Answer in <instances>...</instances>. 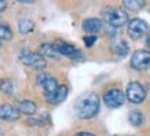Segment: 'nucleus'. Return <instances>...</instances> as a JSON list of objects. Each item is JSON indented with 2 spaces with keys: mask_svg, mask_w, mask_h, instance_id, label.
Masks as SVG:
<instances>
[{
  "mask_svg": "<svg viewBox=\"0 0 150 136\" xmlns=\"http://www.w3.org/2000/svg\"><path fill=\"white\" fill-rule=\"evenodd\" d=\"M100 100L95 92H84L74 103V113L79 118L88 120L95 117L99 111Z\"/></svg>",
  "mask_w": 150,
  "mask_h": 136,
  "instance_id": "obj_1",
  "label": "nucleus"
},
{
  "mask_svg": "<svg viewBox=\"0 0 150 136\" xmlns=\"http://www.w3.org/2000/svg\"><path fill=\"white\" fill-rule=\"evenodd\" d=\"M102 18L106 23H109L110 26L118 27L123 26L125 23H128V14L125 13V10L120 8V7H108L103 10L102 13Z\"/></svg>",
  "mask_w": 150,
  "mask_h": 136,
  "instance_id": "obj_2",
  "label": "nucleus"
},
{
  "mask_svg": "<svg viewBox=\"0 0 150 136\" xmlns=\"http://www.w3.org/2000/svg\"><path fill=\"white\" fill-rule=\"evenodd\" d=\"M125 98H127L125 94L118 88H109L103 94V102L110 109H117L120 106H123Z\"/></svg>",
  "mask_w": 150,
  "mask_h": 136,
  "instance_id": "obj_3",
  "label": "nucleus"
},
{
  "mask_svg": "<svg viewBox=\"0 0 150 136\" xmlns=\"http://www.w3.org/2000/svg\"><path fill=\"white\" fill-rule=\"evenodd\" d=\"M21 62L23 65H26L29 68L37 69V70H41V69L46 68V58L41 54H37V52H33V51H23L21 54Z\"/></svg>",
  "mask_w": 150,
  "mask_h": 136,
  "instance_id": "obj_4",
  "label": "nucleus"
},
{
  "mask_svg": "<svg viewBox=\"0 0 150 136\" xmlns=\"http://www.w3.org/2000/svg\"><path fill=\"white\" fill-rule=\"evenodd\" d=\"M127 99L131 103H142L146 98V89L143 88L141 82L131 81L127 85V92H125Z\"/></svg>",
  "mask_w": 150,
  "mask_h": 136,
  "instance_id": "obj_5",
  "label": "nucleus"
},
{
  "mask_svg": "<svg viewBox=\"0 0 150 136\" xmlns=\"http://www.w3.org/2000/svg\"><path fill=\"white\" fill-rule=\"evenodd\" d=\"M131 66L135 70H146L150 68V50H138L131 56Z\"/></svg>",
  "mask_w": 150,
  "mask_h": 136,
  "instance_id": "obj_6",
  "label": "nucleus"
},
{
  "mask_svg": "<svg viewBox=\"0 0 150 136\" xmlns=\"http://www.w3.org/2000/svg\"><path fill=\"white\" fill-rule=\"evenodd\" d=\"M127 30H128V35L132 39H139V37H142L143 35H146L149 32V25H147L146 21H143L141 18H134L128 22Z\"/></svg>",
  "mask_w": 150,
  "mask_h": 136,
  "instance_id": "obj_7",
  "label": "nucleus"
},
{
  "mask_svg": "<svg viewBox=\"0 0 150 136\" xmlns=\"http://www.w3.org/2000/svg\"><path fill=\"white\" fill-rule=\"evenodd\" d=\"M37 81H39V84L41 85V88L44 91L46 96L54 94L59 87L57 78H54L52 76H48V74H40V76L37 77Z\"/></svg>",
  "mask_w": 150,
  "mask_h": 136,
  "instance_id": "obj_8",
  "label": "nucleus"
},
{
  "mask_svg": "<svg viewBox=\"0 0 150 136\" xmlns=\"http://www.w3.org/2000/svg\"><path fill=\"white\" fill-rule=\"evenodd\" d=\"M57 48H58L59 54L66 56V58L81 59V56H83L81 51L79 50L77 47H74L72 44H68V43H59V44H57Z\"/></svg>",
  "mask_w": 150,
  "mask_h": 136,
  "instance_id": "obj_9",
  "label": "nucleus"
},
{
  "mask_svg": "<svg viewBox=\"0 0 150 136\" xmlns=\"http://www.w3.org/2000/svg\"><path fill=\"white\" fill-rule=\"evenodd\" d=\"M21 116L18 107L11 106V104H0V120L4 121H17Z\"/></svg>",
  "mask_w": 150,
  "mask_h": 136,
  "instance_id": "obj_10",
  "label": "nucleus"
},
{
  "mask_svg": "<svg viewBox=\"0 0 150 136\" xmlns=\"http://www.w3.org/2000/svg\"><path fill=\"white\" fill-rule=\"evenodd\" d=\"M83 29L86 33H88V36H95L102 29V21L98 18H88L83 22Z\"/></svg>",
  "mask_w": 150,
  "mask_h": 136,
  "instance_id": "obj_11",
  "label": "nucleus"
},
{
  "mask_svg": "<svg viewBox=\"0 0 150 136\" xmlns=\"http://www.w3.org/2000/svg\"><path fill=\"white\" fill-rule=\"evenodd\" d=\"M68 94H69L68 87L66 85H59L58 89L55 91L54 94H51V95L47 96V100H48L51 104H59L68 98Z\"/></svg>",
  "mask_w": 150,
  "mask_h": 136,
  "instance_id": "obj_12",
  "label": "nucleus"
},
{
  "mask_svg": "<svg viewBox=\"0 0 150 136\" xmlns=\"http://www.w3.org/2000/svg\"><path fill=\"white\" fill-rule=\"evenodd\" d=\"M18 110H19V113L28 114V116H33V114H36V111H37V104L29 99H23L19 102Z\"/></svg>",
  "mask_w": 150,
  "mask_h": 136,
  "instance_id": "obj_13",
  "label": "nucleus"
},
{
  "mask_svg": "<svg viewBox=\"0 0 150 136\" xmlns=\"http://www.w3.org/2000/svg\"><path fill=\"white\" fill-rule=\"evenodd\" d=\"M40 54L43 56H48V58H58L59 52L57 48V44H50V43H44L40 47Z\"/></svg>",
  "mask_w": 150,
  "mask_h": 136,
  "instance_id": "obj_14",
  "label": "nucleus"
},
{
  "mask_svg": "<svg viewBox=\"0 0 150 136\" xmlns=\"http://www.w3.org/2000/svg\"><path fill=\"white\" fill-rule=\"evenodd\" d=\"M128 121L134 127H141L145 123V116H143L141 110H131L129 114H128Z\"/></svg>",
  "mask_w": 150,
  "mask_h": 136,
  "instance_id": "obj_15",
  "label": "nucleus"
},
{
  "mask_svg": "<svg viewBox=\"0 0 150 136\" xmlns=\"http://www.w3.org/2000/svg\"><path fill=\"white\" fill-rule=\"evenodd\" d=\"M35 29V22L29 18H21L18 21V30L22 35H28V33L33 32Z\"/></svg>",
  "mask_w": 150,
  "mask_h": 136,
  "instance_id": "obj_16",
  "label": "nucleus"
},
{
  "mask_svg": "<svg viewBox=\"0 0 150 136\" xmlns=\"http://www.w3.org/2000/svg\"><path fill=\"white\" fill-rule=\"evenodd\" d=\"M124 7L127 10H131V11H137V10H141L142 7H145L146 1L145 0H124Z\"/></svg>",
  "mask_w": 150,
  "mask_h": 136,
  "instance_id": "obj_17",
  "label": "nucleus"
},
{
  "mask_svg": "<svg viewBox=\"0 0 150 136\" xmlns=\"http://www.w3.org/2000/svg\"><path fill=\"white\" fill-rule=\"evenodd\" d=\"M13 37V32L6 23H0V41L1 40H10Z\"/></svg>",
  "mask_w": 150,
  "mask_h": 136,
  "instance_id": "obj_18",
  "label": "nucleus"
},
{
  "mask_svg": "<svg viewBox=\"0 0 150 136\" xmlns=\"http://www.w3.org/2000/svg\"><path fill=\"white\" fill-rule=\"evenodd\" d=\"M13 88H14V85L10 80H3V81H0V89L3 91V92L11 94V92H13Z\"/></svg>",
  "mask_w": 150,
  "mask_h": 136,
  "instance_id": "obj_19",
  "label": "nucleus"
},
{
  "mask_svg": "<svg viewBox=\"0 0 150 136\" xmlns=\"http://www.w3.org/2000/svg\"><path fill=\"white\" fill-rule=\"evenodd\" d=\"M28 124L29 125H44V124H47V117L46 116H41V117H37V118H29Z\"/></svg>",
  "mask_w": 150,
  "mask_h": 136,
  "instance_id": "obj_20",
  "label": "nucleus"
},
{
  "mask_svg": "<svg viewBox=\"0 0 150 136\" xmlns=\"http://www.w3.org/2000/svg\"><path fill=\"white\" fill-rule=\"evenodd\" d=\"M116 51H117V54L120 55V56L127 55L128 54V45H127V43H124V41L118 43V44L116 45Z\"/></svg>",
  "mask_w": 150,
  "mask_h": 136,
  "instance_id": "obj_21",
  "label": "nucleus"
},
{
  "mask_svg": "<svg viewBox=\"0 0 150 136\" xmlns=\"http://www.w3.org/2000/svg\"><path fill=\"white\" fill-rule=\"evenodd\" d=\"M83 40H84V44H86L87 47H92L96 41V36H86Z\"/></svg>",
  "mask_w": 150,
  "mask_h": 136,
  "instance_id": "obj_22",
  "label": "nucleus"
},
{
  "mask_svg": "<svg viewBox=\"0 0 150 136\" xmlns=\"http://www.w3.org/2000/svg\"><path fill=\"white\" fill-rule=\"evenodd\" d=\"M74 136H95V135L91 133V132H77V133H74Z\"/></svg>",
  "mask_w": 150,
  "mask_h": 136,
  "instance_id": "obj_23",
  "label": "nucleus"
},
{
  "mask_svg": "<svg viewBox=\"0 0 150 136\" xmlns=\"http://www.w3.org/2000/svg\"><path fill=\"white\" fill-rule=\"evenodd\" d=\"M6 7H7V1H4V0H0V13H1V11H4Z\"/></svg>",
  "mask_w": 150,
  "mask_h": 136,
  "instance_id": "obj_24",
  "label": "nucleus"
},
{
  "mask_svg": "<svg viewBox=\"0 0 150 136\" xmlns=\"http://www.w3.org/2000/svg\"><path fill=\"white\" fill-rule=\"evenodd\" d=\"M146 43H147V45H149V48H150V35H149V37H147V41H146Z\"/></svg>",
  "mask_w": 150,
  "mask_h": 136,
  "instance_id": "obj_25",
  "label": "nucleus"
},
{
  "mask_svg": "<svg viewBox=\"0 0 150 136\" xmlns=\"http://www.w3.org/2000/svg\"><path fill=\"white\" fill-rule=\"evenodd\" d=\"M0 44H1V41H0Z\"/></svg>",
  "mask_w": 150,
  "mask_h": 136,
  "instance_id": "obj_26",
  "label": "nucleus"
}]
</instances>
